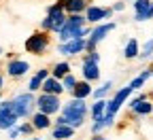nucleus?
<instances>
[{
	"instance_id": "obj_1",
	"label": "nucleus",
	"mask_w": 153,
	"mask_h": 140,
	"mask_svg": "<svg viewBox=\"0 0 153 140\" xmlns=\"http://www.w3.org/2000/svg\"><path fill=\"white\" fill-rule=\"evenodd\" d=\"M87 117V104L85 100L72 98L68 104L62 108V117H57V125H70V127H81Z\"/></svg>"
},
{
	"instance_id": "obj_2",
	"label": "nucleus",
	"mask_w": 153,
	"mask_h": 140,
	"mask_svg": "<svg viewBox=\"0 0 153 140\" xmlns=\"http://www.w3.org/2000/svg\"><path fill=\"white\" fill-rule=\"evenodd\" d=\"M64 24H66L64 2H55L47 9V17L41 21V28H43V32H60Z\"/></svg>"
},
{
	"instance_id": "obj_3",
	"label": "nucleus",
	"mask_w": 153,
	"mask_h": 140,
	"mask_svg": "<svg viewBox=\"0 0 153 140\" xmlns=\"http://www.w3.org/2000/svg\"><path fill=\"white\" fill-rule=\"evenodd\" d=\"M9 104L17 119H26V117H32V108L36 106V100L30 91H26V93H19L13 100H9Z\"/></svg>"
},
{
	"instance_id": "obj_4",
	"label": "nucleus",
	"mask_w": 153,
	"mask_h": 140,
	"mask_svg": "<svg viewBox=\"0 0 153 140\" xmlns=\"http://www.w3.org/2000/svg\"><path fill=\"white\" fill-rule=\"evenodd\" d=\"M24 49L32 55H43L47 49H49V36L47 32H34L26 38V43H24Z\"/></svg>"
},
{
	"instance_id": "obj_5",
	"label": "nucleus",
	"mask_w": 153,
	"mask_h": 140,
	"mask_svg": "<svg viewBox=\"0 0 153 140\" xmlns=\"http://www.w3.org/2000/svg\"><path fill=\"white\" fill-rule=\"evenodd\" d=\"M115 26H117L115 21H108V24H100L98 28L89 30V38L85 41V49H87V51H96L98 43H100V41H104V38H106V34L115 30Z\"/></svg>"
},
{
	"instance_id": "obj_6",
	"label": "nucleus",
	"mask_w": 153,
	"mask_h": 140,
	"mask_svg": "<svg viewBox=\"0 0 153 140\" xmlns=\"http://www.w3.org/2000/svg\"><path fill=\"white\" fill-rule=\"evenodd\" d=\"M36 106H38V113H45V115H55L57 110L62 108V102H60V96L41 93V96L36 98Z\"/></svg>"
},
{
	"instance_id": "obj_7",
	"label": "nucleus",
	"mask_w": 153,
	"mask_h": 140,
	"mask_svg": "<svg viewBox=\"0 0 153 140\" xmlns=\"http://www.w3.org/2000/svg\"><path fill=\"white\" fill-rule=\"evenodd\" d=\"M134 89L130 87V85H126V87H121L117 93H115L111 100H108V102H106V110L104 113H108V115H117L119 113V108L126 104V100L130 98V93H132Z\"/></svg>"
},
{
	"instance_id": "obj_8",
	"label": "nucleus",
	"mask_w": 153,
	"mask_h": 140,
	"mask_svg": "<svg viewBox=\"0 0 153 140\" xmlns=\"http://www.w3.org/2000/svg\"><path fill=\"white\" fill-rule=\"evenodd\" d=\"M153 19V0H134V21Z\"/></svg>"
},
{
	"instance_id": "obj_9",
	"label": "nucleus",
	"mask_w": 153,
	"mask_h": 140,
	"mask_svg": "<svg viewBox=\"0 0 153 140\" xmlns=\"http://www.w3.org/2000/svg\"><path fill=\"white\" fill-rule=\"evenodd\" d=\"M17 123V117L11 110L9 100H0V130H11Z\"/></svg>"
},
{
	"instance_id": "obj_10",
	"label": "nucleus",
	"mask_w": 153,
	"mask_h": 140,
	"mask_svg": "<svg viewBox=\"0 0 153 140\" xmlns=\"http://www.w3.org/2000/svg\"><path fill=\"white\" fill-rule=\"evenodd\" d=\"M113 15V9L108 7H87L85 9V21H89V24H98V21H102V19H108Z\"/></svg>"
},
{
	"instance_id": "obj_11",
	"label": "nucleus",
	"mask_w": 153,
	"mask_h": 140,
	"mask_svg": "<svg viewBox=\"0 0 153 140\" xmlns=\"http://www.w3.org/2000/svg\"><path fill=\"white\" fill-rule=\"evenodd\" d=\"M85 51V38H74V41H66L62 43L60 47H57V53H62V55H79Z\"/></svg>"
},
{
	"instance_id": "obj_12",
	"label": "nucleus",
	"mask_w": 153,
	"mask_h": 140,
	"mask_svg": "<svg viewBox=\"0 0 153 140\" xmlns=\"http://www.w3.org/2000/svg\"><path fill=\"white\" fill-rule=\"evenodd\" d=\"M28 70H30V64L24 59H11L7 64V74L11 79H22L24 74H28Z\"/></svg>"
},
{
	"instance_id": "obj_13",
	"label": "nucleus",
	"mask_w": 153,
	"mask_h": 140,
	"mask_svg": "<svg viewBox=\"0 0 153 140\" xmlns=\"http://www.w3.org/2000/svg\"><path fill=\"white\" fill-rule=\"evenodd\" d=\"M100 79V68L96 62H91V59H83V81L87 83H96Z\"/></svg>"
},
{
	"instance_id": "obj_14",
	"label": "nucleus",
	"mask_w": 153,
	"mask_h": 140,
	"mask_svg": "<svg viewBox=\"0 0 153 140\" xmlns=\"http://www.w3.org/2000/svg\"><path fill=\"white\" fill-rule=\"evenodd\" d=\"M130 108L136 115H151L153 113V102H149L145 96H138V98H134L130 102Z\"/></svg>"
},
{
	"instance_id": "obj_15",
	"label": "nucleus",
	"mask_w": 153,
	"mask_h": 140,
	"mask_svg": "<svg viewBox=\"0 0 153 140\" xmlns=\"http://www.w3.org/2000/svg\"><path fill=\"white\" fill-rule=\"evenodd\" d=\"M41 91H43V93H51V96H60V93L64 91V87H62V83L57 81V79L47 76L45 81L41 83Z\"/></svg>"
},
{
	"instance_id": "obj_16",
	"label": "nucleus",
	"mask_w": 153,
	"mask_h": 140,
	"mask_svg": "<svg viewBox=\"0 0 153 140\" xmlns=\"http://www.w3.org/2000/svg\"><path fill=\"white\" fill-rule=\"evenodd\" d=\"M72 91V98H76V100H85L87 96H91V83H87V81H76V85L70 89Z\"/></svg>"
},
{
	"instance_id": "obj_17",
	"label": "nucleus",
	"mask_w": 153,
	"mask_h": 140,
	"mask_svg": "<svg viewBox=\"0 0 153 140\" xmlns=\"http://www.w3.org/2000/svg\"><path fill=\"white\" fill-rule=\"evenodd\" d=\"M49 76V70H45V68H41V70H38L32 79H30V83H28V91L30 93H34V91H38V89H41V83L45 81V79Z\"/></svg>"
},
{
	"instance_id": "obj_18",
	"label": "nucleus",
	"mask_w": 153,
	"mask_h": 140,
	"mask_svg": "<svg viewBox=\"0 0 153 140\" xmlns=\"http://www.w3.org/2000/svg\"><path fill=\"white\" fill-rule=\"evenodd\" d=\"M87 9V2L85 0H64V11L68 15H74V13H83Z\"/></svg>"
},
{
	"instance_id": "obj_19",
	"label": "nucleus",
	"mask_w": 153,
	"mask_h": 140,
	"mask_svg": "<svg viewBox=\"0 0 153 140\" xmlns=\"http://www.w3.org/2000/svg\"><path fill=\"white\" fill-rule=\"evenodd\" d=\"M32 127H34V130H47V127H51L49 115H45V113H34V115H32Z\"/></svg>"
},
{
	"instance_id": "obj_20",
	"label": "nucleus",
	"mask_w": 153,
	"mask_h": 140,
	"mask_svg": "<svg viewBox=\"0 0 153 140\" xmlns=\"http://www.w3.org/2000/svg\"><path fill=\"white\" fill-rule=\"evenodd\" d=\"M113 121H115V115H108V113H104L100 119H96V121H94V125H91V132H94V134H98L100 130H104V127H111V125H113Z\"/></svg>"
},
{
	"instance_id": "obj_21",
	"label": "nucleus",
	"mask_w": 153,
	"mask_h": 140,
	"mask_svg": "<svg viewBox=\"0 0 153 140\" xmlns=\"http://www.w3.org/2000/svg\"><path fill=\"white\" fill-rule=\"evenodd\" d=\"M138 41L136 38H130V41L126 43V47H123V57L126 59H134V57H138Z\"/></svg>"
},
{
	"instance_id": "obj_22",
	"label": "nucleus",
	"mask_w": 153,
	"mask_h": 140,
	"mask_svg": "<svg viewBox=\"0 0 153 140\" xmlns=\"http://www.w3.org/2000/svg\"><path fill=\"white\" fill-rule=\"evenodd\" d=\"M72 134H74V127H70V125H55L53 127V138L55 140H66Z\"/></svg>"
},
{
	"instance_id": "obj_23",
	"label": "nucleus",
	"mask_w": 153,
	"mask_h": 140,
	"mask_svg": "<svg viewBox=\"0 0 153 140\" xmlns=\"http://www.w3.org/2000/svg\"><path fill=\"white\" fill-rule=\"evenodd\" d=\"M68 72H70V64L68 62H57L53 66V70H51V76L57 79V81H62V76H66Z\"/></svg>"
},
{
	"instance_id": "obj_24",
	"label": "nucleus",
	"mask_w": 153,
	"mask_h": 140,
	"mask_svg": "<svg viewBox=\"0 0 153 140\" xmlns=\"http://www.w3.org/2000/svg\"><path fill=\"white\" fill-rule=\"evenodd\" d=\"M147 79H151V70H143L138 76H134V79H132V81H130L128 85H130L132 89H140V87L147 83Z\"/></svg>"
},
{
	"instance_id": "obj_25",
	"label": "nucleus",
	"mask_w": 153,
	"mask_h": 140,
	"mask_svg": "<svg viewBox=\"0 0 153 140\" xmlns=\"http://www.w3.org/2000/svg\"><path fill=\"white\" fill-rule=\"evenodd\" d=\"M106 102H108V100H96V102H94V106H91V119H94V121H96V119H100L102 115H104V110H106Z\"/></svg>"
},
{
	"instance_id": "obj_26",
	"label": "nucleus",
	"mask_w": 153,
	"mask_h": 140,
	"mask_svg": "<svg viewBox=\"0 0 153 140\" xmlns=\"http://www.w3.org/2000/svg\"><path fill=\"white\" fill-rule=\"evenodd\" d=\"M138 57H140V59L153 57V38H149V41L143 45V49H138Z\"/></svg>"
},
{
	"instance_id": "obj_27",
	"label": "nucleus",
	"mask_w": 153,
	"mask_h": 140,
	"mask_svg": "<svg viewBox=\"0 0 153 140\" xmlns=\"http://www.w3.org/2000/svg\"><path fill=\"white\" fill-rule=\"evenodd\" d=\"M111 87H113V81H106V83H104L102 87L94 89V91H91V96H94L96 100H102V98H104V96H106V93L111 91Z\"/></svg>"
},
{
	"instance_id": "obj_28",
	"label": "nucleus",
	"mask_w": 153,
	"mask_h": 140,
	"mask_svg": "<svg viewBox=\"0 0 153 140\" xmlns=\"http://www.w3.org/2000/svg\"><path fill=\"white\" fill-rule=\"evenodd\" d=\"M60 83H62V87H64V89H68V91H70V89L76 85V76H74L72 72H68L66 76H62V81H60Z\"/></svg>"
},
{
	"instance_id": "obj_29",
	"label": "nucleus",
	"mask_w": 153,
	"mask_h": 140,
	"mask_svg": "<svg viewBox=\"0 0 153 140\" xmlns=\"http://www.w3.org/2000/svg\"><path fill=\"white\" fill-rule=\"evenodd\" d=\"M34 127H32V123H24V125H19V134H30Z\"/></svg>"
},
{
	"instance_id": "obj_30",
	"label": "nucleus",
	"mask_w": 153,
	"mask_h": 140,
	"mask_svg": "<svg viewBox=\"0 0 153 140\" xmlns=\"http://www.w3.org/2000/svg\"><path fill=\"white\" fill-rule=\"evenodd\" d=\"M9 136H11V138H17V136H19V127H15V125H13V127L9 130Z\"/></svg>"
},
{
	"instance_id": "obj_31",
	"label": "nucleus",
	"mask_w": 153,
	"mask_h": 140,
	"mask_svg": "<svg viewBox=\"0 0 153 140\" xmlns=\"http://www.w3.org/2000/svg\"><path fill=\"white\" fill-rule=\"evenodd\" d=\"M123 9H126V4H123V2H115V4H113V11H117V13H119V11H123Z\"/></svg>"
},
{
	"instance_id": "obj_32",
	"label": "nucleus",
	"mask_w": 153,
	"mask_h": 140,
	"mask_svg": "<svg viewBox=\"0 0 153 140\" xmlns=\"http://www.w3.org/2000/svg\"><path fill=\"white\" fill-rule=\"evenodd\" d=\"M2 87H4V76L0 74V89H2Z\"/></svg>"
},
{
	"instance_id": "obj_33",
	"label": "nucleus",
	"mask_w": 153,
	"mask_h": 140,
	"mask_svg": "<svg viewBox=\"0 0 153 140\" xmlns=\"http://www.w3.org/2000/svg\"><path fill=\"white\" fill-rule=\"evenodd\" d=\"M91 140H106V138H102V136H94Z\"/></svg>"
},
{
	"instance_id": "obj_34",
	"label": "nucleus",
	"mask_w": 153,
	"mask_h": 140,
	"mask_svg": "<svg viewBox=\"0 0 153 140\" xmlns=\"http://www.w3.org/2000/svg\"><path fill=\"white\" fill-rule=\"evenodd\" d=\"M2 53H4V49H2V47H0V55H2Z\"/></svg>"
},
{
	"instance_id": "obj_35",
	"label": "nucleus",
	"mask_w": 153,
	"mask_h": 140,
	"mask_svg": "<svg viewBox=\"0 0 153 140\" xmlns=\"http://www.w3.org/2000/svg\"><path fill=\"white\" fill-rule=\"evenodd\" d=\"M28 140H41V138H28Z\"/></svg>"
},
{
	"instance_id": "obj_36",
	"label": "nucleus",
	"mask_w": 153,
	"mask_h": 140,
	"mask_svg": "<svg viewBox=\"0 0 153 140\" xmlns=\"http://www.w3.org/2000/svg\"><path fill=\"white\" fill-rule=\"evenodd\" d=\"M60 2H64V0H60Z\"/></svg>"
},
{
	"instance_id": "obj_37",
	"label": "nucleus",
	"mask_w": 153,
	"mask_h": 140,
	"mask_svg": "<svg viewBox=\"0 0 153 140\" xmlns=\"http://www.w3.org/2000/svg\"><path fill=\"white\" fill-rule=\"evenodd\" d=\"M0 100H2V98H0Z\"/></svg>"
}]
</instances>
